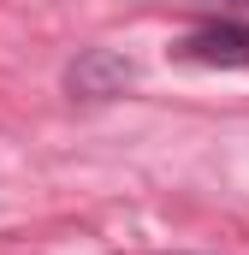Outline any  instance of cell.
Returning a JSON list of instances; mask_svg holds the SVG:
<instances>
[{"label": "cell", "mask_w": 249, "mask_h": 255, "mask_svg": "<svg viewBox=\"0 0 249 255\" xmlns=\"http://www.w3.org/2000/svg\"><path fill=\"white\" fill-rule=\"evenodd\" d=\"M130 77H136V65L124 60V54H113V48H89V54L71 60L65 89L83 95V101H107V95H124V89H130Z\"/></svg>", "instance_id": "6da1fadb"}, {"label": "cell", "mask_w": 249, "mask_h": 255, "mask_svg": "<svg viewBox=\"0 0 249 255\" xmlns=\"http://www.w3.org/2000/svg\"><path fill=\"white\" fill-rule=\"evenodd\" d=\"M178 54L196 60V65H220V71L249 65V24H208V30H196V36H190Z\"/></svg>", "instance_id": "7a4b0ae2"}, {"label": "cell", "mask_w": 249, "mask_h": 255, "mask_svg": "<svg viewBox=\"0 0 249 255\" xmlns=\"http://www.w3.org/2000/svg\"><path fill=\"white\" fill-rule=\"evenodd\" d=\"M232 6H249V0H232Z\"/></svg>", "instance_id": "3957f363"}]
</instances>
